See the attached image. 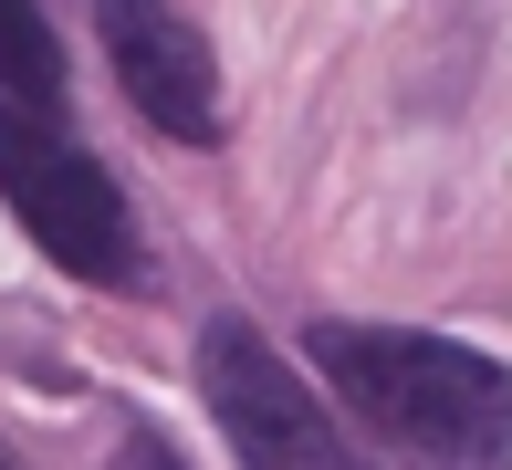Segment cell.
<instances>
[{
  "label": "cell",
  "instance_id": "5b68a950",
  "mask_svg": "<svg viewBox=\"0 0 512 470\" xmlns=\"http://www.w3.org/2000/svg\"><path fill=\"white\" fill-rule=\"evenodd\" d=\"M0 105L63 115V53H53V21L32 0H0Z\"/></svg>",
  "mask_w": 512,
  "mask_h": 470
},
{
  "label": "cell",
  "instance_id": "277c9868",
  "mask_svg": "<svg viewBox=\"0 0 512 470\" xmlns=\"http://www.w3.org/2000/svg\"><path fill=\"white\" fill-rule=\"evenodd\" d=\"M95 32H105V63L126 84V105L157 136H178V147L220 136V63H209L199 21L178 0H95Z\"/></svg>",
  "mask_w": 512,
  "mask_h": 470
},
{
  "label": "cell",
  "instance_id": "7a4b0ae2",
  "mask_svg": "<svg viewBox=\"0 0 512 470\" xmlns=\"http://www.w3.org/2000/svg\"><path fill=\"white\" fill-rule=\"evenodd\" d=\"M0 199H11V220L32 230V251H53L74 282H95V293H136V282H147L126 188L63 136V115L0 105Z\"/></svg>",
  "mask_w": 512,
  "mask_h": 470
},
{
  "label": "cell",
  "instance_id": "6da1fadb",
  "mask_svg": "<svg viewBox=\"0 0 512 470\" xmlns=\"http://www.w3.org/2000/svg\"><path fill=\"white\" fill-rule=\"evenodd\" d=\"M304 356L377 439H398L439 470H502L512 387L492 356H471L450 335H408V324H304Z\"/></svg>",
  "mask_w": 512,
  "mask_h": 470
},
{
  "label": "cell",
  "instance_id": "8992f818",
  "mask_svg": "<svg viewBox=\"0 0 512 470\" xmlns=\"http://www.w3.org/2000/svg\"><path fill=\"white\" fill-rule=\"evenodd\" d=\"M115 470H189V460H178V450H168L157 429H126V450H115Z\"/></svg>",
  "mask_w": 512,
  "mask_h": 470
},
{
  "label": "cell",
  "instance_id": "3957f363",
  "mask_svg": "<svg viewBox=\"0 0 512 470\" xmlns=\"http://www.w3.org/2000/svg\"><path fill=\"white\" fill-rule=\"evenodd\" d=\"M199 397H209V418H220L241 470H366V450L324 408V387H304L251 314L199 324Z\"/></svg>",
  "mask_w": 512,
  "mask_h": 470
}]
</instances>
